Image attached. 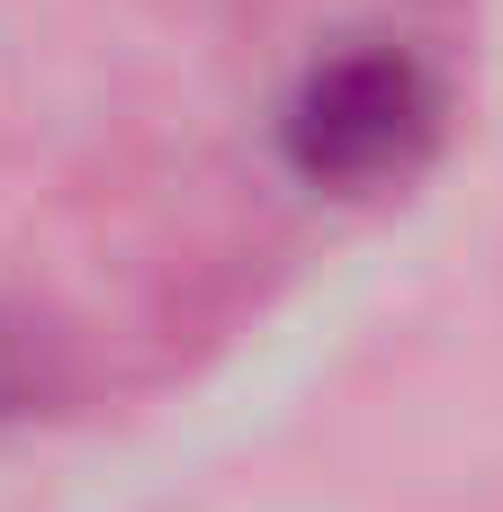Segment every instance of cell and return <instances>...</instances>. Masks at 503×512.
<instances>
[{
	"label": "cell",
	"mask_w": 503,
	"mask_h": 512,
	"mask_svg": "<svg viewBox=\"0 0 503 512\" xmlns=\"http://www.w3.org/2000/svg\"><path fill=\"white\" fill-rule=\"evenodd\" d=\"M441 135H450V81L405 36H342L306 54L270 117L288 180L315 198H387L441 153Z\"/></svg>",
	"instance_id": "1"
}]
</instances>
